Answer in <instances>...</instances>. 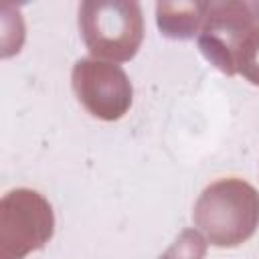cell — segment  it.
<instances>
[{"mask_svg":"<svg viewBox=\"0 0 259 259\" xmlns=\"http://www.w3.org/2000/svg\"><path fill=\"white\" fill-rule=\"evenodd\" d=\"M192 221L214 247H239L259 227V192L241 178L208 184L192 210Z\"/></svg>","mask_w":259,"mask_h":259,"instance_id":"6da1fadb","label":"cell"},{"mask_svg":"<svg viewBox=\"0 0 259 259\" xmlns=\"http://www.w3.org/2000/svg\"><path fill=\"white\" fill-rule=\"evenodd\" d=\"M79 32L93 59L125 63L144 40L142 6L134 0H85L79 6Z\"/></svg>","mask_w":259,"mask_h":259,"instance_id":"7a4b0ae2","label":"cell"},{"mask_svg":"<svg viewBox=\"0 0 259 259\" xmlns=\"http://www.w3.org/2000/svg\"><path fill=\"white\" fill-rule=\"evenodd\" d=\"M55 233L51 202L32 188L8 190L0 200V259H24Z\"/></svg>","mask_w":259,"mask_h":259,"instance_id":"3957f363","label":"cell"},{"mask_svg":"<svg viewBox=\"0 0 259 259\" xmlns=\"http://www.w3.org/2000/svg\"><path fill=\"white\" fill-rule=\"evenodd\" d=\"M259 26V2H210L198 32V49L225 75H237V55L247 34Z\"/></svg>","mask_w":259,"mask_h":259,"instance_id":"277c9868","label":"cell"},{"mask_svg":"<svg viewBox=\"0 0 259 259\" xmlns=\"http://www.w3.org/2000/svg\"><path fill=\"white\" fill-rule=\"evenodd\" d=\"M210 2H158L156 22L164 36L188 40L200 32Z\"/></svg>","mask_w":259,"mask_h":259,"instance_id":"8992f818","label":"cell"},{"mask_svg":"<svg viewBox=\"0 0 259 259\" xmlns=\"http://www.w3.org/2000/svg\"><path fill=\"white\" fill-rule=\"evenodd\" d=\"M206 253V239L200 231L186 229L158 259H202Z\"/></svg>","mask_w":259,"mask_h":259,"instance_id":"52a82bcc","label":"cell"},{"mask_svg":"<svg viewBox=\"0 0 259 259\" xmlns=\"http://www.w3.org/2000/svg\"><path fill=\"white\" fill-rule=\"evenodd\" d=\"M71 85L79 103L97 119H121L134 101L127 73L109 61L79 59L71 71Z\"/></svg>","mask_w":259,"mask_h":259,"instance_id":"5b68a950","label":"cell"},{"mask_svg":"<svg viewBox=\"0 0 259 259\" xmlns=\"http://www.w3.org/2000/svg\"><path fill=\"white\" fill-rule=\"evenodd\" d=\"M237 73H241L251 85L259 87V26H255L243 40L237 55Z\"/></svg>","mask_w":259,"mask_h":259,"instance_id":"ba28073f","label":"cell"}]
</instances>
